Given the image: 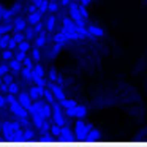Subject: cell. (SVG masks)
I'll use <instances>...</instances> for the list:
<instances>
[{
    "mask_svg": "<svg viewBox=\"0 0 147 147\" xmlns=\"http://www.w3.org/2000/svg\"><path fill=\"white\" fill-rule=\"evenodd\" d=\"M90 133V127H86L84 125V122L78 120L76 122V130H74V134H79V136H87V134Z\"/></svg>",
    "mask_w": 147,
    "mask_h": 147,
    "instance_id": "obj_1",
    "label": "cell"
},
{
    "mask_svg": "<svg viewBox=\"0 0 147 147\" xmlns=\"http://www.w3.org/2000/svg\"><path fill=\"white\" fill-rule=\"evenodd\" d=\"M18 101H19L26 109H29L30 106H32V96H30V93L29 95H27V93H21L19 98H18Z\"/></svg>",
    "mask_w": 147,
    "mask_h": 147,
    "instance_id": "obj_2",
    "label": "cell"
},
{
    "mask_svg": "<svg viewBox=\"0 0 147 147\" xmlns=\"http://www.w3.org/2000/svg\"><path fill=\"white\" fill-rule=\"evenodd\" d=\"M43 95H45V89H43L41 86H36V87H32V89H30V96H32V100H36Z\"/></svg>",
    "mask_w": 147,
    "mask_h": 147,
    "instance_id": "obj_3",
    "label": "cell"
},
{
    "mask_svg": "<svg viewBox=\"0 0 147 147\" xmlns=\"http://www.w3.org/2000/svg\"><path fill=\"white\" fill-rule=\"evenodd\" d=\"M51 90H52V93L55 95V98H59V100H63L65 98V93L62 92V89L59 86H51Z\"/></svg>",
    "mask_w": 147,
    "mask_h": 147,
    "instance_id": "obj_4",
    "label": "cell"
},
{
    "mask_svg": "<svg viewBox=\"0 0 147 147\" xmlns=\"http://www.w3.org/2000/svg\"><path fill=\"white\" fill-rule=\"evenodd\" d=\"M21 63H22V62L18 60V59H14V57L10 60V67L13 68L14 71H21Z\"/></svg>",
    "mask_w": 147,
    "mask_h": 147,
    "instance_id": "obj_5",
    "label": "cell"
},
{
    "mask_svg": "<svg viewBox=\"0 0 147 147\" xmlns=\"http://www.w3.org/2000/svg\"><path fill=\"white\" fill-rule=\"evenodd\" d=\"M54 26H55V18L54 16H49L48 21H46V29L51 32V30H54Z\"/></svg>",
    "mask_w": 147,
    "mask_h": 147,
    "instance_id": "obj_6",
    "label": "cell"
},
{
    "mask_svg": "<svg viewBox=\"0 0 147 147\" xmlns=\"http://www.w3.org/2000/svg\"><path fill=\"white\" fill-rule=\"evenodd\" d=\"M24 27H26V22H24V19H16V21H14V30H16V32L22 30Z\"/></svg>",
    "mask_w": 147,
    "mask_h": 147,
    "instance_id": "obj_7",
    "label": "cell"
},
{
    "mask_svg": "<svg viewBox=\"0 0 147 147\" xmlns=\"http://www.w3.org/2000/svg\"><path fill=\"white\" fill-rule=\"evenodd\" d=\"M18 46H19V51H24V52H27V51L30 49V45H29V41H26V40H24V41H21Z\"/></svg>",
    "mask_w": 147,
    "mask_h": 147,
    "instance_id": "obj_8",
    "label": "cell"
},
{
    "mask_svg": "<svg viewBox=\"0 0 147 147\" xmlns=\"http://www.w3.org/2000/svg\"><path fill=\"white\" fill-rule=\"evenodd\" d=\"M71 134H74V133L70 130V128H67V127H62V128H60V136L68 138V136H71Z\"/></svg>",
    "mask_w": 147,
    "mask_h": 147,
    "instance_id": "obj_9",
    "label": "cell"
},
{
    "mask_svg": "<svg viewBox=\"0 0 147 147\" xmlns=\"http://www.w3.org/2000/svg\"><path fill=\"white\" fill-rule=\"evenodd\" d=\"M14 55H13V52H11V49L8 48L7 51H3V54H2V59H5V60H11Z\"/></svg>",
    "mask_w": 147,
    "mask_h": 147,
    "instance_id": "obj_10",
    "label": "cell"
},
{
    "mask_svg": "<svg viewBox=\"0 0 147 147\" xmlns=\"http://www.w3.org/2000/svg\"><path fill=\"white\" fill-rule=\"evenodd\" d=\"M45 43H46V33H43V35H41V36H40V38H38V40H36V43H35V46H36V48H41V46H43V45H45Z\"/></svg>",
    "mask_w": 147,
    "mask_h": 147,
    "instance_id": "obj_11",
    "label": "cell"
},
{
    "mask_svg": "<svg viewBox=\"0 0 147 147\" xmlns=\"http://www.w3.org/2000/svg\"><path fill=\"white\" fill-rule=\"evenodd\" d=\"M18 90H19V87H18L16 84H13V82L8 84V92H10V93H16Z\"/></svg>",
    "mask_w": 147,
    "mask_h": 147,
    "instance_id": "obj_12",
    "label": "cell"
},
{
    "mask_svg": "<svg viewBox=\"0 0 147 147\" xmlns=\"http://www.w3.org/2000/svg\"><path fill=\"white\" fill-rule=\"evenodd\" d=\"M32 59H33V60H40V51H38L36 46L32 49Z\"/></svg>",
    "mask_w": 147,
    "mask_h": 147,
    "instance_id": "obj_13",
    "label": "cell"
},
{
    "mask_svg": "<svg viewBox=\"0 0 147 147\" xmlns=\"http://www.w3.org/2000/svg\"><path fill=\"white\" fill-rule=\"evenodd\" d=\"M10 71V65H0V76L2 74H7Z\"/></svg>",
    "mask_w": 147,
    "mask_h": 147,
    "instance_id": "obj_14",
    "label": "cell"
},
{
    "mask_svg": "<svg viewBox=\"0 0 147 147\" xmlns=\"http://www.w3.org/2000/svg\"><path fill=\"white\" fill-rule=\"evenodd\" d=\"M89 32L93 33V35H101L103 30L101 29H96V27H89Z\"/></svg>",
    "mask_w": 147,
    "mask_h": 147,
    "instance_id": "obj_15",
    "label": "cell"
},
{
    "mask_svg": "<svg viewBox=\"0 0 147 147\" xmlns=\"http://www.w3.org/2000/svg\"><path fill=\"white\" fill-rule=\"evenodd\" d=\"M57 10H59V8H57V3H55V2H51V3H49V7H48V11H51V13H55Z\"/></svg>",
    "mask_w": 147,
    "mask_h": 147,
    "instance_id": "obj_16",
    "label": "cell"
},
{
    "mask_svg": "<svg viewBox=\"0 0 147 147\" xmlns=\"http://www.w3.org/2000/svg\"><path fill=\"white\" fill-rule=\"evenodd\" d=\"M51 134H54V136H60V127H52L51 128Z\"/></svg>",
    "mask_w": 147,
    "mask_h": 147,
    "instance_id": "obj_17",
    "label": "cell"
},
{
    "mask_svg": "<svg viewBox=\"0 0 147 147\" xmlns=\"http://www.w3.org/2000/svg\"><path fill=\"white\" fill-rule=\"evenodd\" d=\"M5 103H7V98H3V96H0V108H2V106H3Z\"/></svg>",
    "mask_w": 147,
    "mask_h": 147,
    "instance_id": "obj_18",
    "label": "cell"
},
{
    "mask_svg": "<svg viewBox=\"0 0 147 147\" xmlns=\"http://www.w3.org/2000/svg\"><path fill=\"white\" fill-rule=\"evenodd\" d=\"M89 2H90V0H81V3H82V5H87Z\"/></svg>",
    "mask_w": 147,
    "mask_h": 147,
    "instance_id": "obj_19",
    "label": "cell"
},
{
    "mask_svg": "<svg viewBox=\"0 0 147 147\" xmlns=\"http://www.w3.org/2000/svg\"><path fill=\"white\" fill-rule=\"evenodd\" d=\"M62 3H63V5H67V3H70V0H62Z\"/></svg>",
    "mask_w": 147,
    "mask_h": 147,
    "instance_id": "obj_20",
    "label": "cell"
},
{
    "mask_svg": "<svg viewBox=\"0 0 147 147\" xmlns=\"http://www.w3.org/2000/svg\"><path fill=\"white\" fill-rule=\"evenodd\" d=\"M0 84H2V81H0Z\"/></svg>",
    "mask_w": 147,
    "mask_h": 147,
    "instance_id": "obj_21",
    "label": "cell"
}]
</instances>
